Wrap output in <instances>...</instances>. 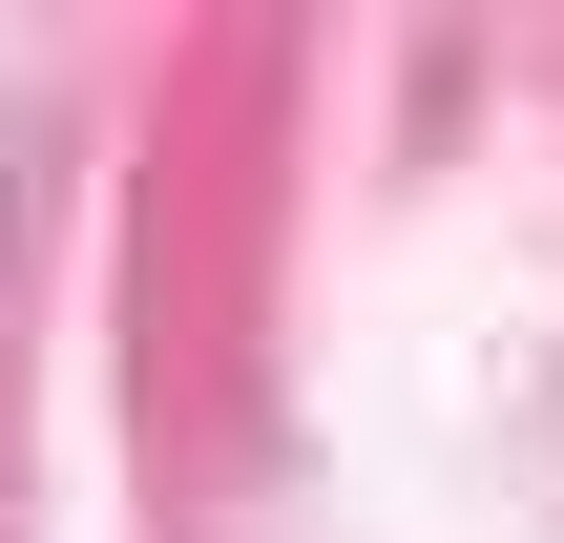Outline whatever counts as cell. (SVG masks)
Masks as SVG:
<instances>
[]
</instances>
